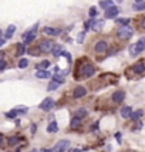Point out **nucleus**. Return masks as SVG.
I'll list each match as a JSON object with an SVG mask.
<instances>
[{"instance_id":"nucleus-13","label":"nucleus","mask_w":145,"mask_h":152,"mask_svg":"<svg viewBox=\"0 0 145 152\" xmlns=\"http://www.w3.org/2000/svg\"><path fill=\"white\" fill-rule=\"evenodd\" d=\"M119 114H121V117H122L124 119L130 118V117L132 115V108H131V107H128V105L122 107V108H121V111H119Z\"/></svg>"},{"instance_id":"nucleus-21","label":"nucleus","mask_w":145,"mask_h":152,"mask_svg":"<svg viewBox=\"0 0 145 152\" xmlns=\"http://www.w3.org/2000/svg\"><path fill=\"white\" fill-rule=\"evenodd\" d=\"M19 142H20V138H19V137H10V138L7 139V144H9V146L17 145Z\"/></svg>"},{"instance_id":"nucleus-45","label":"nucleus","mask_w":145,"mask_h":152,"mask_svg":"<svg viewBox=\"0 0 145 152\" xmlns=\"http://www.w3.org/2000/svg\"><path fill=\"white\" fill-rule=\"evenodd\" d=\"M0 40H1V30H0Z\"/></svg>"},{"instance_id":"nucleus-46","label":"nucleus","mask_w":145,"mask_h":152,"mask_svg":"<svg viewBox=\"0 0 145 152\" xmlns=\"http://www.w3.org/2000/svg\"><path fill=\"white\" fill-rule=\"evenodd\" d=\"M138 1H144V0H137V3H138Z\"/></svg>"},{"instance_id":"nucleus-5","label":"nucleus","mask_w":145,"mask_h":152,"mask_svg":"<svg viewBox=\"0 0 145 152\" xmlns=\"http://www.w3.org/2000/svg\"><path fill=\"white\" fill-rule=\"evenodd\" d=\"M37 27H39V23L37 24H34L33 28H30L29 31L23 34V41H24V44H30L34 39H36V30H37Z\"/></svg>"},{"instance_id":"nucleus-14","label":"nucleus","mask_w":145,"mask_h":152,"mask_svg":"<svg viewBox=\"0 0 145 152\" xmlns=\"http://www.w3.org/2000/svg\"><path fill=\"white\" fill-rule=\"evenodd\" d=\"M104 27V20H97V21H92V26L91 28L94 31H101Z\"/></svg>"},{"instance_id":"nucleus-37","label":"nucleus","mask_w":145,"mask_h":152,"mask_svg":"<svg viewBox=\"0 0 145 152\" xmlns=\"http://www.w3.org/2000/svg\"><path fill=\"white\" fill-rule=\"evenodd\" d=\"M83 40H84V33H80L78 39H77V43H83Z\"/></svg>"},{"instance_id":"nucleus-34","label":"nucleus","mask_w":145,"mask_h":152,"mask_svg":"<svg viewBox=\"0 0 145 152\" xmlns=\"http://www.w3.org/2000/svg\"><path fill=\"white\" fill-rule=\"evenodd\" d=\"M6 67H7L6 60H0V71H3V70H4Z\"/></svg>"},{"instance_id":"nucleus-28","label":"nucleus","mask_w":145,"mask_h":152,"mask_svg":"<svg viewBox=\"0 0 145 152\" xmlns=\"http://www.w3.org/2000/svg\"><path fill=\"white\" fill-rule=\"evenodd\" d=\"M48 66H50V63H48L47 60H44V61H41L40 64H37L36 68H37V70H41V68H43V70H46V68H48Z\"/></svg>"},{"instance_id":"nucleus-27","label":"nucleus","mask_w":145,"mask_h":152,"mask_svg":"<svg viewBox=\"0 0 145 152\" xmlns=\"http://www.w3.org/2000/svg\"><path fill=\"white\" fill-rule=\"evenodd\" d=\"M80 124H81V119H80L78 117H74V118L71 119V122H70V126H71V128H77V126H80Z\"/></svg>"},{"instance_id":"nucleus-30","label":"nucleus","mask_w":145,"mask_h":152,"mask_svg":"<svg viewBox=\"0 0 145 152\" xmlns=\"http://www.w3.org/2000/svg\"><path fill=\"white\" fill-rule=\"evenodd\" d=\"M17 115H19V113H17L16 110H12V111H9V113H6V117H7V118H10V119L16 118Z\"/></svg>"},{"instance_id":"nucleus-6","label":"nucleus","mask_w":145,"mask_h":152,"mask_svg":"<svg viewBox=\"0 0 145 152\" xmlns=\"http://www.w3.org/2000/svg\"><path fill=\"white\" fill-rule=\"evenodd\" d=\"M68 148H70V141L68 139H61L54 145L53 152H66Z\"/></svg>"},{"instance_id":"nucleus-36","label":"nucleus","mask_w":145,"mask_h":152,"mask_svg":"<svg viewBox=\"0 0 145 152\" xmlns=\"http://www.w3.org/2000/svg\"><path fill=\"white\" fill-rule=\"evenodd\" d=\"M97 16V9L95 7H91L90 9V17H95Z\"/></svg>"},{"instance_id":"nucleus-11","label":"nucleus","mask_w":145,"mask_h":152,"mask_svg":"<svg viewBox=\"0 0 145 152\" xmlns=\"http://www.w3.org/2000/svg\"><path fill=\"white\" fill-rule=\"evenodd\" d=\"M107 48H108V44H107L104 40H101V41H97V43H95V51H97V53H100V54L105 53Z\"/></svg>"},{"instance_id":"nucleus-41","label":"nucleus","mask_w":145,"mask_h":152,"mask_svg":"<svg viewBox=\"0 0 145 152\" xmlns=\"http://www.w3.org/2000/svg\"><path fill=\"white\" fill-rule=\"evenodd\" d=\"M4 54H6L4 51H0V60H3V57H4Z\"/></svg>"},{"instance_id":"nucleus-22","label":"nucleus","mask_w":145,"mask_h":152,"mask_svg":"<svg viewBox=\"0 0 145 152\" xmlns=\"http://www.w3.org/2000/svg\"><path fill=\"white\" fill-rule=\"evenodd\" d=\"M51 53L54 54V57H59L60 54H63V47L60 46V44H56L54 46V48H53V51Z\"/></svg>"},{"instance_id":"nucleus-39","label":"nucleus","mask_w":145,"mask_h":152,"mask_svg":"<svg viewBox=\"0 0 145 152\" xmlns=\"http://www.w3.org/2000/svg\"><path fill=\"white\" fill-rule=\"evenodd\" d=\"M3 142H4V138H3V135L0 134V146L3 145Z\"/></svg>"},{"instance_id":"nucleus-23","label":"nucleus","mask_w":145,"mask_h":152,"mask_svg":"<svg viewBox=\"0 0 145 152\" xmlns=\"http://www.w3.org/2000/svg\"><path fill=\"white\" fill-rule=\"evenodd\" d=\"M132 9H134V10H137V12H139V10H145V1H138V3H134Z\"/></svg>"},{"instance_id":"nucleus-26","label":"nucleus","mask_w":145,"mask_h":152,"mask_svg":"<svg viewBox=\"0 0 145 152\" xmlns=\"http://www.w3.org/2000/svg\"><path fill=\"white\" fill-rule=\"evenodd\" d=\"M144 115V111L142 110H137L135 113H132V115H131V118L134 119V121H137V119H139L141 117Z\"/></svg>"},{"instance_id":"nucleus-4","label":"nucleus","mask_w":145,"mask_h":152,"mask_svg":"<svg viewBox=\"0 0 145 152\" xmlns=\"http://www.w3.org/2000/svg\"><path fill=\"white\" fill-rule=\"evenodd\" d=\"M54 46H56V44H54L53 40H43L39 44V50H40V53H44V54L51 53Z\"/></svg>"},{"instance_id":"nucleus-32","label":"nucleus","mask_w":145,"mask_h":152,"mask_svg":"<svg viewBox=\"0 0 145 152\" xmlns=\"http://www.w3.org/2000/svg\"><path fill=\"white\" fill-rule=\"evenodd\" d=\"M27 66H29V60H27V58H21L19 61V67H20V68H26Z\"/></svg>"},{"instance_id":"nucleus-44","label":"nucleus","mask_w":145,"mask_h":152,"mask_svg":"<svg viewBox=\"0 0 145 152\" xmlns=\"http://www.w3.org/2000/svg\"><path fill=\"white\" fill-rule=\"evenodd\" d=\"M83 149H72V151H70V152H81Z\"/></svg>"},{"instance_id":"nucleus-8","label":"nucleus","mask_w":145,"mask_h":152,"mask_svg":"<svg viewBox=\"0 0 145 152\" xmlns=\"http://www.w3.org/2000/svg\"><path fill=\"white\" fill-rule=\"evenodd\" d=\"M118 13H119L118 7L112 6V7H110V9H107L104 16H105V19H115V17L118 16Z\"/></svg>"},{"instance_id":"nucleus-1","label":"nucleus","mask_w":145,"mask_h":152,"mask_svg":"<svg viewBox=\"0 0 145 152\" xmlns=\"http://www.w3.org/2000/svg\"><path fill=\"white\" fill-rule=\"evenodd\" d=\"M144 50H145V37L139 39L135 44L130 46V54L131 56H137V54H139L141 51H144Z\"/></svg>"},{"instance_id":"nucleus-17","label":"nucleus","mask_w":145,"mask_h":152,"mask_svg":"<svg viewBox=\"0 0 145 152\" xmlns=\"http://www.w3.org/2000/svg\"><path fill=\"white\" fill-rule=\"evenodd\" d=\"M59 131V126H57V122L56 121H51L50 124H48V126H47V132L48 134H54Z\"/></svg>"},{"instance_id":"nucleus-19","label":"nucleus","mask_w":145,"mask_h":152,"mask_svg":"<svg viewBox=\"0 0 145 152\" xmlns=\"http://www.w3.org/2000/svg\"><path fill=\"white\" fill-rule=\"evenodd\" d=\"M114 6V1L112 0H103V1H100V7H103V9H110V7Z\"/></svg>"},{"instance_id":"nucleus-33","label":"nucleus","mask_w":145,"mask_h":152,"mask_svg":"<svg viewBox=\"0 0 145 152\" xmlns=\"http://www.w3.org/2000/svg\"><path fill=\"white\" fill-rule=\"evenodd\" d=\"M14 110H16V111H17L19 114H26L27 113V108H26V107H17V108H14Z\"/></svg>"},{"instance_id":"nucleus-24","label":"nucleus","mask_w":145,"mask_h":152,"mask_svg":"<svg viewBox=\"0 0 145 152\" xmlns=\"http://www.w3.org/2000/svg\"><path fill=\"white\" fill-rule=\"evenodd\" d=\"M131 21V19H128V17H124V19H117L115 20V23L119 24V26H128V23Z\"/></svg>"},{"instance_id":"nucleus-40","label":"nucleus","mask_w":145,"mask_h":152,"mask_svg":"<svg viewBox=\"0 0 145 152\" xmlns=\"http://www.w3.org/2000/svg\"><path fill=\"white\" fill-rule=\"evenodd\" d=\"M40 152H53V151H51V149H46V148H44V149H40Z\"/></svg>"},{"instance_id":"nucleus-25","label":"nucleus","mask_w":145,"mask_h":152,"mask_svg":"<svg viewBox=\"0 0 145 152\" xmlns=\"http://www.w3.org/2000/svg\"><path fill=\"white\" fill-rule=\"evenodd\" d=\"M17 51H16V54H17V57H20V56H23V54L26 53V48H24V44H17Z\"/></svg>"},{"instance_id":"nucleus-29","label":"nucleus","mask_w":145,"mask_h":152,"mask_svg":"<svg viewBox=\"0 0 145 152\" xmlns=\"http://www.w3.org/2000/svg\"><path fill=\"white\" fill-rule=\"evenodd\" d=\"M59 83H57V81H50V84H48V87H47V90H48V91H53V90H57V88H59Z\"/></svg>"},{"instance_id":"nucleus-31","label":"nucleus","mask_w":145,"mask_h":152,"mask_svg":"<svg viewBox=\"0 0 145 152\" xmlns=\"http://www.w3.org/2000/svg\"><path fill=\"white\" fill-rule=\"evenodd\" d=\"M53 80L54 81H57L59 84H63V83H64V77H63V75H59V74H54Z\"/></svg>"},{"instance_id":"nucleus-20","label":"nucleus","mask_w":145,"mask_h":152,"mask_svg":"<svg viewBox=\"0 0 145 152\" xmlns=\"http://www.w3.org/2000/svg\"><path fill=\"white\" fill-rule=\"evenodd\" d=\"M36 77H37V78H48V77H50V73L46 71V70H37Z\"/></svg>"},{"instance_id":"nucleus-18","label":"nucleus","mask_w":145,"mask_h":152,"mask_svg":"<svg viewBox=\"0 0 145 152\" xmlns=\"http://www.w3.org/2000/svg\"><path fill=\"white\" fill-rule=\"evenodd\" d=\"M87 115H88V111H87L86 108H78V110L75 111V117H78L80 119L86 118Z\"/></svg>"},{"instance_id":"nucleus-3","label":"nucleus","mask_w":145,"mask_h":152,"mask_svg":"<svg viewBox=\"0 0 145 152\" xmlns=\"http://www.w3.org/2000/svg\"><path fill=\"white\" fill-rule=\"evenodd\" d=\"M80 74H81V77H84V78H90V77H92V75L95 74V68H94V66L86 63V64H83L81 68H80Z\"/></svg>"},{"instance_id":"nucleus-35","label":"nucleus","mask_w":145,"mask_h":152,"mask_svg":"<svg viewBox=\"0 0 145 152\" xmlns=\"http://www.w3.org/2000/svg\"><path fill=\"white\" fill-rule=\"evenodd\" d=\"M91 26H92V20H87L86 23H84V28H86V30L91 28Z\"/></svg>"},{"instance_id":"nucleus-12","label":"nucleus","mask_w":145,"mask_h":152,"mask_svg":"<svg viewBox=\"0 0 145 152\" xmlns=\"http://www.w3.org/2000/svg\"><path fill=\"white\" fill-rule=\"evenodd\" d=\"M132 71L135 74H141L145 71V64L142 61H139V63H135L134 66H132Z\"/></svg>"},{"instance_id":"nucleus-10","label":"nucleus","mask_w":145,"mask_h":152,"mask_svg":"<svg viewBox=\"0 0 145 152\" xmlns=\"http://www.w3.org/2000/svg\"><path fill=\"white\" fill-rule=\"evenodd\" d=\"M124 98H125V93L124 91H115V93L112 94V97H111V99H112V102H115V104H118V102H122L124 101Z\"/></svg>"},{"instance_id":"nucleus-15","label":"nucleus","mask_w":145,"mask_h":152,"mask_svg":"<svg viewBox=\"0 0 145 152\" xmlns=\"http://www.w3.org/2000/svg\"><path fill=\"white\" fill-rule=\"evenodd\" d=\"M43 31H44L46 34H48V36H59L60 34L59 28H53V27H44Z\"/></svg>"},{"instance_id":"nucleus-9","label":"nucleus","mask_w":145,"mask_h":152,"mask_svg":"<svg viewBox=\"0 0 145 152\" xmlns=\"http://www.w3.org/2000/svg\"><path fill=\"white\" fill-rule=\"evenodd\" d=\"M86 94H87L86 87L77 86L75 88H74V93H72V95H74V98H83V97H84Z\"/></svg>"},{"instance_id":"nucleus-42","label":"nucleus","mask_w":145,"mask_h":152,"mask_svg":"<svg viewBox=\"0 0 145 152\" xmlns=\"http://www.w3.org/2000/svg\"><path fill=\"white\" fill-rule=\"evenodd\" d=\"M141 26H142V28H144V30H145V17H144V19H142V23H141Z\"/></svg>"},{"instance_id":"nucleus-2","label":"nucleus","mask_w":145,"mask_h":152,"mask_svg":"<svg viewBox=\"0 0 145 152\" xmlns=\"http://www.w3.org/2000/svg\"><path fill=\"white\" fill-rule=\"evenodd\" d=\"M132 28L130 26H119V28L117 30V36H118L121 40H128L132 37Z\"/></svg>"},{"instance_id":"nucleus-16","label":"nucleus","mask_w":145,"mask_h":152,"mask_svg":"<svg viewBox=\"0 0 145 152\" xmlns=\"http://www.w3.org/2000/svg\"><path fill=\"white\" fill-rule=\"evenodd\" d=\"M16 31V26L14 24H10V26L7 27V30H6V34H4V40L6 39H12L13 37V33Z\"/></svg>"},{"instance_id":"nucleus-38","label":"nucleus","mask_w":145,"mask_h":152,"mask_svg":"<svg viewBox=\"0 0 145 152\" xmlns=\"http://www.w3.org/2000/svg\"><path fill=\"white\" fill-rule=\"evenodd\" d=\"M30 129H31V134L36 132V124H31V128H30Z\"/></svg>"},{"instance_id":"nucleus-7","label":"nucleus","mask_w":145,"mask_h":152,"mask_svg":"<svg viewBox=\"0 0 145 152\" xmlns=\"http://www.w3.org/2000/svg\"><path fill=\"white\" fill-rule=\"evenodd\" d=\"M53 107H54V99L51 98V97H47V98H44L41 101V104L39 105V108L43 110V111H50Z\"/></svg>"},{"instance_id":"nucleus-43","label":"nucleus","mask_w":145,"mask_h":152,"mask_svg":"<svg viewBox=\"0 0 145 152\" xmlns=\"http://www.w3.org/2000/svg\"><path fill=\"white\" fill-rule=\"evenodd\" d=\"M4 41H6V40H4V39H1V40H0V47L3 46V44H4Z\"/></svg>"}]
</instances>
